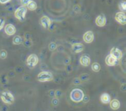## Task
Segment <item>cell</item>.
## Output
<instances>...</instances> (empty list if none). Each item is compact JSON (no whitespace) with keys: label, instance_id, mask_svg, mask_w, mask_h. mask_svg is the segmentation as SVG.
<instances>
[{"label":"cell","instance_id":"30bf717a","mask_svg":"<svg viewBox=\"0 0 126 111\" xmlns=\"http://www.w3.org/2000/svg\"><path fill=\"white\" fill-rule=\"evenodd\" d=\"M94 38V33H93L92 31H87V32H86L84 33V35H83V41L86 43H90L93 42Z\"/></svg>","mask_w":126,"mask_h":111},{"label":"cell","instance_id":"8fae6325","mask_svg":"<svg viewBox=\"0 0 126 111\" xmlns=\"http://www.w3.org/2000/svg\"><path fill=\"white\" fill-rule=\"evenodd\" d=\"M4 32L7 35L11 36L15 35V33L16 32V29L14 27V25L11 24H8L4 27Z\"/></svg>","mask_w":126,"mask_h":111},{"label":"cell","instance_id":"cb8c5ba5","mask_svg":"<svg viewBox=\"0 0 126 111\" xmlns=\"http://www.w3.org/2000/svg\"><path fill=\"white\" fill-rule=\"evenodd\" d=\"M56 48H57V44L55 43L52 42V43H49V49L50 51H54L55 49H56Z\"/></svg>","mask_w":126,"mask_h":111},{"label":"cell","instance_id":"836d02e7","mask_svg":"<svg viewBox=\"0 0 126 111\" xmlns=\"http://www.w3.org/2000/svg\"><path fill=\"white\" fill-rule=\"evenodd\" d=\"M1 111H7V107H2Z\"/></svg>","mask_w":126,"mask_h":111},{"label":"cell","instance_id":"d4e9b609","mask_svg":"<svg viewBox=\"0 0 126 111\" xmlns=\"http://www.w3.org/2000/svg\"><path fill=\"white\" fill-rule=\"evenodd\" d=\"M81 83H82V82H81V80H80V79L79 77H75L73 80V84L75 85H80Z\"/></svg>","mask_w":126,"mask_h":111},{"label":"cell","instance_id":"7a4b0ae2","mask_svg":"<svg viewBox=\"0 0 126 111\" xmlns=\"http://www.w3.org/2000/svg\"><path fill=\"white\" fill-rule=\"evenodd\" d=\"M84 96V93L80 89H74L72 91L70 94V98L71 99L75 102H80L83 100Z\"/></svg>","mask_w":126,"mask_h":111},{"label":"cell","instance_id":"f1b7e54d","mask_svg":"<svg viewBox=\"0 0 126 111\" xmlns=\"http://www.w3.org/2000/svg\"><path fill=\"white\" fill-rule=\"evenodd\" d=\"M32 0H20V1H21V4H22V5H24V6H26V5H27L30 1H32Z\"/></svg>","mask_w":126,"mask_h":111},{"label":"cell","instance_id":"3957f363","mask_svg":"<svg viewBox=\"0 0 126 111\" xmlns=\"http://www.w3.org/2000/svg\"><path fill=\"white\" fill-rule=\"evenodd\" d=\"M38 81L41 83H45V82H49L53 80V75L49 71H41L38 74L37 77Z\"/></svg>","mask_w":126,"mask_h":111},{"label":"cell","instance_id":"1f68e13d","mask_svg":"<svg viewBox=\"0 0 126 111\" xmlns=\"http://www.w3.org/2000/svg\"><path fill=\"white\" fill-rule=\"evenodd\" d=\"M10 1L11 0H0V4H6V3L9 2V1Z\"/></svg>","mask_w":126,"mask_h":111},{"label":"cell","instance_id":"7c38bea8","mask_svg":"<svg viewBox=\"0 0 126 111\" xmlns=\"http://www.w3.org/2000/svg\"><path fill=\"white\" fill-rule=\"evenodd\" d=\"M72 49L75 53H80L83 51L84 49V46L83 43H76L72 44Z\"/></svg>","mask_w":126,"mask_h":111},{"label":"cell","instance_id":"ba28073f","mask_svg":"<svg viewBox=\"0 0 126 111\" xmlns=\"http://www.w3.org/2000/svg\"><path fill=\"white\" fill-rule=\"evenodd\" d=\"M95 24L97 26L100 27H103L106 24V18L104 14H100L99 15L95 20Z\"/></svg>","mask_w":126,"mask_h":111},{"label":"cell","instance_id":"f546056e","mask_svg":"<svg viewBox=\"0 0 126 111\" xmlns=\"http://www.w3.org/2000/svg\"><path fill=\"white\" fill-rule=\"evenodd\" d=\"M82 101H83V102H85V103L88 102L89 101V96H87V95H84Z\"/></svg>","mask_w":126,"mask_h":111},{"label":"cell","instance_id":"44dd1931","mask_svg":"<svg viewBox=\"0 0 126 111\" xmlns=\"http://www.w3.org/2000/svg\"><path fill=\"white\" fill-rule=\"evenodd\" d=\"M81 80V82H84V81H87L89 80V75L88 74H83L80 76L79 77Z\"/></svg>","mask_w":126,"mask_h":111},{"label":"cell","instance_id":"d6986e66","mask_svg":"<svg viewBox=\"0 0 126 111\" xmlns=\"http://www.w3.org/2000/svg\"><path fill=\"white\" fill-rule=\"evenodd\" d=\"M92 69L94 72H98L100 70V65L98 63H94L92 65Z\"/></svg>","mask_w":126,"mask_h":111},{"label":"cell","instance_id":"52a82bcc","mask_svg":"<svg viewBox=\"0 0 126 111\" xmlns=\"http://www.w3.org/2000/svg\"><path fill=\"white\" fill-rule=\"evenodd\" d=\"M40 23H41V25L46 29H49L50 26H51V24H52V21L50 20V18L47 16V15H44L40 19Z\"/></svg>","mask_w":126,"mask_h":111},{"label":"cell","instance_id":"603a6c76","mask_svg":"<svg viewBox=\"0 0 126 111\" xmlns=\"http://www.w3.org/2000/svg\"><path fill=\"white\" fill-rule=\"evenodd\" d=\"M22 43L24 44V46L25 47H27V48L31 47V46L32 45V42L30 40H26L25 41H23Z\"/></svg>","mask_w":126,"mask_h":111},{"label":"cell","instance_id":"8992f818","mask_svg":"<svg viewBox=\"0 0 126 111\" xmlns=\"http://www.w3.org/2000/svg\"><path fill=\"white\" fill-rule=\"evenodd\" d=\"M117 22H118L120 24L125 25L126 24V15L124 12H118L115 14L114 17Z\"/></svg>","mask_w":126,"mask_h":111},{"label":"cell","instance_id":"e0dca14e","mask_svg":"<svg viewBox=\"0 0 126 111\" xmlns=\"http://www.w3.org/2000/svg\"><path fill=\"white\" fill-rule=\"evenodd\" d=\"M22 42H23V40L20 35H15L13 38V43L15 45H19L22 43Z\"/></svg>","mask_w":126,"mask_h":111},{"label":"cell","instance_id":"7402d4cb","mask_svg":"<svg viewBox=\"0 0 126 111\" xmlns=\"http://www.w3.org/2000/svg\"><path fill=\"white\" fill-rule=\"evenodd\" d=\"M7 52L5 49H1L0 51V58L4 60L7 57Z\"/></svg>","mask_w":126,"mask_h":111},{"label":"cell","instance_id":"484cf974","mask_svg":"<svg viewBox=\"0 0 126 111\" xmlns=\"http://www.w3.org/2000/svg\"><path fill=\"white\" fill-rule=\"evenodd\" d=\"M52 104L54 106L58 105V104H59V99H58V98H56V97L55 98H53L52 100Z\"/></svg>","mask_w":126,"mask_h":111},{"label":"cell","instance_id":"4316f807","mask_svg":"<svg viewBox=\"0 0 126 111\" xmlns=\"http://www.w3.org/2000/svg\"><path fill=\"white\" fill-rule=\"evenodd\" d=\"M62 94V92H61V91H60V90H57V91H55V97H56V98H60L61 97V94Z\"/></svg>","mask_w":126,"mask_h":111},{"label":"cell","instance_id":"5b68a950","mask_svg":"<svg viewBox=\"0 0 126 111\" xmlns=\"http://www.w3.org/2000/svg\"><path fill=\"white\" fill-rule=\"evenodd\" d=\"M26 63H27V66L29 68L32 69V68H34L38 64V56L36 55L32 54V55H30L27 57Z\"/></svg>","mask_w":126,"mask_h":111},{"label":"cell","instance_id":"4dcf8cb0","mask_svg":"<svg viewBox=\"0 0 126 111\" xmlns=\"http://www.w3.org/2000/svg\"><path fill=\"white\" fill-rule=\"evenodd\" d=\"M126 85L124 83V84H123L122 85H121V90L123 91V92H126Z\"/></svg>","mask_w":126,"mask_h":111},{"label":"cell","instance_id":"83f0119b","mask_svg":"<svg viewBox=\"0 0 126 111\" xmlns=\"http://www.w3.org/2000/svg\"><path fill=\"white\" fill-rule=\"evenodd\" d=\"M5 24V21L3 18H0V31L2 29V28L4 27Z\"/></svg>","mask_w":126,"mask_h":111},{"label":"cell","instance_id":"4fadbf2b","mask_svg":"<svg viewBox=\"0 0 126 111\" xmlns=\"http://www.w3.org/2000/svg\"><path fill=\"white\" fill-rule=\"evenodd\" d=\"M91 63V59L88 55H82L80 58V63L83 66H89L90 65Z\"/></svg>","mask_w":126,"mask_h":111},{"label":"cell","instance_id":"ac0fdd59","mask_svg":"<svg viewBox=\"0 0 126 111\" xmlns=\"http://www.w3.org/2000/svg\"><path fill=\"white\" fill-rule=\"evenodd\" d=\"M27 8L30 10H35L36 9H37V4H36V2H35L34 1H30L27 5Z\"/></svg>","mask_w":126,"mask_h":111},{"label":"cell","instance_id":"6da1fadb","mask_svg":"<svg viewBox=\"0 0 126 111\" xmlns=\"http://www.w3.org/2000/svg\"><path fill=\"white\" fill-rule=\"evenodd\" d=\"M27 12V9L25 6L22 5L18 7L16 11L14 12V15L15 17L20 21H24L25 20L26 14Z\"/></svg>","mask_w":126,"mask_h":111},{"label":"cell","instance_id":"5bb4252c","mask_svg":"<svg viewBox=\"0 0 126 111\" xmlns=\"http://www.w3.org/2000/svg\"><path fill=\"white\" fill-rule=\"evenodd\" d=\"M106 63L109 66H114L117 63V60L111 55H109L106 57Z\"/></svg>","mask_w":126,"mask_h":111},{"label":"cell","instance_id":"9c48e42d","mask_svg":"<svg viewBox=\"0 0 126 111\" xmlns=\"http://www.w3.org/2000/svg\"><path fill=\"white\" fill-rule=\"evenodd\" d=\"M110 55H111L113 57H114L117 60H121L122 57H123V52H122V51L120 49L117 48V47H113L111 49Z\"/></svg>","mask_w":126,"mask_h":111},{"label":"cell","instance_id":"9a60e30c","mask_svg":"<svg viewBox=\"0 0 126 111\" xmlns=\"http://www.w3.org/2000/svg\"><path fill=\"white\" fill-rule=\"evenodd\" d=\"M109 103H110V107L113 110H118L120 107V102H119V100H117L116 99L111 100Z\"/></svg>","mask_w":126,"mask_h":111},{"label":"cell","instance_id":"d6a6232c","mask_svg":"<svg viewBox=\"0 0 126 111\" xmlns=\"http://www.w3.org/2000/svg\"><path fill=\"white\" fill-rule=\"evenodd\" d=\"M49 95L50 97H55V91H50Z\"/></svg>","mask_w":126,"mask_h":111},{"label":"cell","instance_id":"2e32d148","mask_svg":"<svg viewBox=\"0 0 126 111\" xmlns=\"http://www.w3.org/2000/svg\"><path fill=\"white\" fill-rule=\"evenodd\" d=\"M100 101L103 104H109L110 102V101H111V97L108 94L104 93L100 97Z\"/></svg>","mask_w":126,"mask_h":111},{"label":"cell","instance_id":"ffe728a7","mask_svg":"<svg viewBox=\"0 0 126 111\" xmlns=\"http://www.w3.org/2000/svg\"><path fill=\"white\" fill-rule=\"evenodd\" d=\"M119 8L122 12H125L126 10V1H121L119 3Z\"/></svg>","mask_w":126,"mask_h":111},{"label":"cell","instance_id":"277c9868","mask_svg":"<svg viewBox=\"0 0 126 111\" xmlns=\"http://www.w3.org/2000/svg\"><path fill=\"white\" fill-rule=\"evenodd\" d=\"M1 99L4 103H5L7 105H11L15 101V99H14V97L13 96V94L8 91H4L1 93Z\"/></svg>","mask_w":126,"mask_h":111}]
</instances>
